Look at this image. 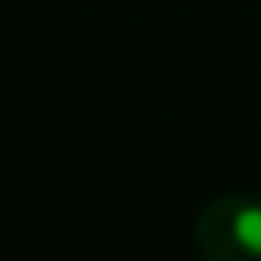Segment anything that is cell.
<instances>
[{
  "instance_id": "2",
  "label": "cell",
  "mask_w": 261,
  "mask_h": 261,
  "mask_svg": "<svg viewBox=\"0 0 261 261\" xmlns=\"http://www.w3.org/2000/svg\"><path fill=\"white\" fill-rule=\"evenodd\" d=\"M257 190H261V170H257Z\"/></svg>"
},
{
  "instance_id": "1",
  "label": "cell",
  "mask_w": 261,
  "mask_h": 261,
  "mask_svg": "<svg viewBox=\"0 0 261 261\" xmlns=\"http://www.w3.org/2000/svg\"><path fill=\"white\" fill-rule=\"evenodd\" d=\"M193 246L204 261H261V201L250 193H223L201 208Z\"/></svg>"
}]
</instances>
